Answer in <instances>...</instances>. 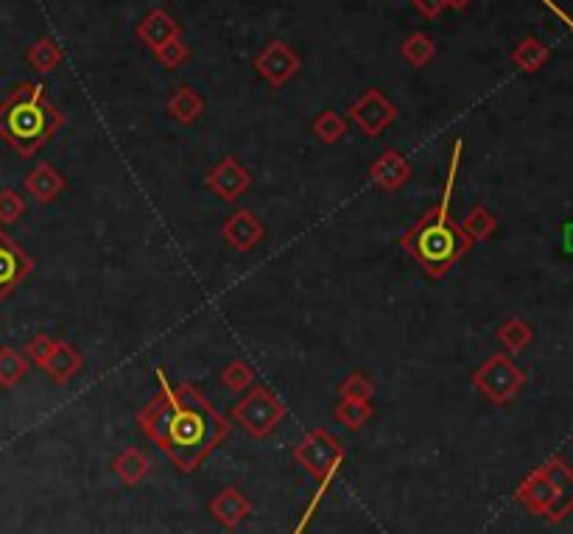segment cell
Here are the masks:
<instances>
[{
    "instance_id": "cell-1",
    "label": "cell",
    "mask_w": 573,
    "mask_h": 534,
    "mask_svg": "<svg viewBox=\"0 0 573 534\" xmlns=\"http://www.w3.org/2000/svg\"><path fill=\"white\" fill-rule=\"evenodd\" d=\"M160 395L137 414L143 434L182 470L193 473L230 434V423L191 386H171L163 370Z\"/></svg>"
},
{
    "instance_id": "cell-2",
    "label": "cell",
    "mask_w": 573,
    "mask_h": 534,
    "mask_svg": "<svg viewBox=\"0 0 573 534\" xmlns=\"http://www.w3.org/2000/svg\"><path fill=\"white\" fill-rule=\"evenodd\" d=\"M459 157H462V140H456V149H453L451 174H448V182H445L442 202L431 213H425L423 219L403 235V249L423 266L428 277H442L473 244L470 235L464 233V227H459L451 219V193L456 168H459Z\"/></svg>"
},
{
    "instance_id": "cell-3",
    "label": "cell",
    "mask_w": 573,
    "mask_h": 534,
    "mask_svg": "<svg viewBox=\"0 0 573 534\" xmlns=\"http://www.w3.org/2000/svg\"><path fill=\"white\" fill-rule=\"evenodd\" d=\"M62 124L65 115L51 104L40 82H23L0 104V137L20 157L40 151Z\"/></svg>"
},
{
    "instance_id": "cell-4",
    "label": "cell",
    "mask_w": 573,
    "mask_h": 534,
    "mask_svg": "<svg viewBox=\"0 0 573 534\" xmlns=\"http://www.w3.org/2000/svg\"><path fill=\"white\" fill-rule=\"evenodd\" d=\"M294 456H297V462L319 481V487H328L330 479L336 476V470H339L344 459L339 439L330 437L328 431H322V428H316V431H311L308 437L302 439L300 448L294 451Z\"/></svg>"
},
{
    "instance_id": "cell-5",
    "label": "cell",
    "mask_w": 573,
    "mask_h": 534,
    "mask_svg": "<svg viewBox=\"0 0 573 534\" xmlns=\"http://www.w3.org/2000/svg\"><path fill=\"white\" fill-rule=\"evenodd\" d=\"M283 417H286V409H283L272 392L263 389V386H255V389H252V392L232 409V420L244 425L252 437H266V434H272L274 425L280 423Z\"/></svg>"
},
{
    "instance_id": "cell-6",
    "label": "cell",
    "mask_w": 573,
    "mask_h": 534,
    "mask_svg": "<svg viewBox=\"0 0 573 534\" xmlns=\"http://www.w3.org/2000/svg\"><path fill=\"white\" fill-rule=\"evenodd\" d=\"M476 386L484 398H490L492 403H509L520 392V386L526 381V375L515 367V361L506 356H492L481 370L476 372Z\"/></svg>"
},
{
    "instance_id": "cell-7",
    "label": "cell",
    "mask_w": 573,
    "mask_h": 534,
    "mask_svg": "<svg viewBox=\"0 0 573 534\" xmlns=\"http://www.w3.org/2000/svg\"><path fill=\"white\" fill-rule=\"evenodd\" d=\"M31 269H34V261L17 241L3 233V224H0V300L12 297L14 288L26 280Z\"/></svg>"
},
{
    "instance_id": "cell-8",
    "label": "cell",
    "mask_w": 573,
    "mask_h": 534,
    "mask_svg": "<svg viewBox=\"0 0 573 534\" xmlns=\"http://www.w3.org/2000/svg\"><path fill=\"white\" fill-rule=\"evenodd\" d=\"M255 68L272 87H283L300 70V56L294 54L286 42L274 40L260 51L258 59H255Z\"/></svg>"
},
{
    "instance_id": "cell-9",
    "label": "cell",
    "mask_w": 573,
    "mask_h": 534,
    "mask_svg": "<svg viewBox=\"0 0 573 534\" xmlns=\"http://www.w3.org/2000/svg\"><path fill=\"white\" fill-rule=\"evenodd\" d=\"M395 115H397L395 107L386 101V96H383L381 90H367V93L350 107V118H353L355 124L361 126L369 137L378 135L383 126L389 124Z\"/></svg>"
},
{
    "instance_id": "cell-10",
    "label": "cell",
    "mask_w": 573,
    "mask_h": 534,
    "mask_svg": "<svg viewBox=\"0 0 573 534\" xmlns=\"http://www.w3.org/2000/svg\"><path fill=\"white\" fill-rule=\"evenodd\" d=\"M518 504L529 509L532 515H546L548 507H551V501H554V484L546 476V470L540 467V470H534L532 476H526L523 484L518 487Z\"/></svg>"
},
{
    "instance_id": "cell-11",
    "label": "cell",
    "mask_w": 573,
    "mask_h": 534,
    "mask_svg": "<svg viewBox=\"0 0 573 534\" xmlns=\"http://www.w3.org/2000/svg\"><path fill=\"white\" fill-rule=\"evenodd\" d=\"M137 37L143 45H149L151 51H160L168 42L179 40V23L163 9H154L143 17V23L137 26Z\"/></svg>"
},
{
    "instance_id": "cell-12",
    "label": "cell",
    "mask_w": 573,
    "mask_h": 534,
    "mask_svg": "<svg viewBox=\"0 0 573 534\" xmlns=\"http://www.w3.org/2000/svg\"><path fill=\"white\" fill-rule=\"evenodd\" d=\"M210 512H213V518H216L224 529H238V526L246 521V515L252 512V504H249V498H246L241 490L227 487V490H221V493L213 498Z\"/></svg>"
},
{
    "instance_id": "cell-13",
    "label": "cell",
    "mask_w": 573,
    "mask_h": 534,
    "mask_svg": "<svg viewBox=\"0 0 573 534\" xmlns=\"http://www.w3.org/2000/svg\"><path fill=\"white\" fill-rule=\"evenodd\" d=\"M210 188L219 193V196H224L227 202H232V199H238L249 188V174L235 160H224L210 174Z\"/></svg>"
},
{
    "instance_id": "cell-14",
    "label": "cell",
    "mask_w": 573,
    "mask_h": 534,
    "mask_svg": "<svg viewBox=\"0 0 573 534\" xmlns=\"http://www.w3.org/2000/svg\"><path fill=\"white\" fill-rule=\"evenodd\" d=\"M224 238L230 241L235 249H252L263 238V224H260L249 210L235 213L227 224H224Z\"/></svg>"
},
{
    "instance_id": "cell-15",
    "label": "cell",
    "mask_w": 573,
    "mask_h": 534,
    "mask_svg": "<svg viewBox=\"0 0 573 534\" xmlns=\"http://www.w3.org/2000/svg\"><path fill=\"white\" fill-rule=\"evenodd\" d=\"M372 179L386 191H395L409 179V163L395 151H386L381 160L372 165Z\"/></svg>"
},
{
    "instance_id": "cell-16",
    "label": "cell",
    "mask_w": 573,
    "mask_h": 534,
    "mask_svg": "<svg viewBox=\"0 0 573 534\" xmlns=\"http://www.w3.org/2000/svg\"><path fill=\"white\" fill-rule=\"evenodd\" d=\"M112 470H115V476L123 481V484H140V481L146 479V473L151 470L149 459H146V453H140L137 448H129V451H123L115 456V462H112Z\"/></svg>"
},
{
    "instance_id": "cell-17",
    "label": "cell",
    "mask_w": 573,
    "mask_h": 534,
    "mask_svg": "<svg viewBox=\"0 0 573 534\" xmlns=\"http://www.w3.org/2000/svg\"><path fill=\"white\" fill-rule=\"evenodd\" d=\"M26 188L34 199L51 202L56 193L65 188V182H62V177L56 174L51 165H40V168H34V171L26 177Z\"/></svg>"
},
{
    "instance_id": "cell-18",
    "label": "cell",
    "mask_w": 573,
    "mask_h": 534,
    "mask_svg": "<svg viewBox=\"0 0 573 534\" xmlns=\"http://www.w3.org/2000/svg\"><path fill=\"white\" fill-rule=\"evenodd\" d=\"M79 364H82V358H79V353L70 344L56 342L54 353L45 361V370L51 372V378H54L56 384H65L70 375L79 370Z\"/></svg>"
},
{
    "instance_id": "cell-19",
    "label": "cell",
    "mask_w": 573,
    "mask_h": 534,
    "mask_svg": "<svg viewBox=\"0 0 573 534\" xmlns=\"http://www.w3.org/2000/svg\"><path fill=\"white\" fill-rule=\"evenodd\" d=\"M548 45L537 40V37H526V40H520L515 45V51H512V62L518 65L520 70H526V73H534V70H540L548 62Z\"/></svg>"
},
{
    "instance_id": "cell-20",
    "label": "cell",
    "mask_w": 573,
    "mask_h": 534,
    "mask_svg": "<svg viewBox=\"0 0 573 534\" xmlns=\"http://www.w3.org/2000/svg\"><path fill=\"white\" fill-rule=\"evenodd\" d=\"M202 110H205V101H202V96H199L196 90H191V87H179L177 93L171 96V101H168V112H171L177 121H182V124L196 121V118L202 115Z\"/></svg>"
},
{
    "instance_id": "cell-21",
    "label": "cell",
    "mask_w": 573,
    "mask_h": 534,
    "mask_svg": "<svg viewBox=\"0 0 573 534\" xmlns=\"http://www.w3.org/2000/svg\"><path fill=\"white\" fill-rule=\"evenodd\" d=\"M26 59H28V65H31L34 70H40V73H51L54 68H59V62H62V51H59V45H56L51 37H40L34 45H28Z\"/></svg>"
},
{
    "instance_id": "cell-22",
    "label": "cell",
    "mask_w": 573,
    "mask_h": 534,
    "mask_svg": "<svg viewBox=\"0 0 573 534\" xmlns=\"http://www.w3.org/2000/svg\"><path fill=\"white\" fill-rule=\"evenodd\" d=\"M400 54H403V59H406L409 65H414V68H425V65L434 59V54H437V45H434V40H431L428 34L417 31V34H411L409 40L403 42Z\"/></svg>"
},
{
    "instance_id": "cell-23",
    "label": "cell",
    "mask_w": 573,
    "mask_h": 534,
    "mask_svg": "<svg viewBox=\"0 0 573 534\" xmlns=\"http://www.w3.org/2000/svg\"><path fill=\"white\" fill-rule=\"evenodd\" d=\"M28 372V358H23L12 347H3L0 350V386L3 389H12L17 386Z\"/></svg>"
},
{
    "instance_id": "cell-24",
    "label": "cell",
    "mask_w": 573,
    "mask_h": 534,
    "mask_svg": "<svg viewBox=\"0 0 573 534\" xmlns=\"http://www.w3.org/2000/svg\"><path fill=\"white\" fill-rule=\"evenodd\" d=\"M532 336V328L523 319H509L504 328H501V333H498V339H501V344H504L509 353H520L526 344L532 342Z\"/></svg>"
},
{
    "instance_id": "cell-25",
    "label": "cell",
    "mask_w": 573,
    "mask_h": 534,
    "mask_svg": "<svg viewBox=\"0 0 573 534\" xmlns=\"http://www.w3.org/2000/svg\"><path fill=\"white\" fill-rule=\"evenodd\" d=\"M573 512V479L565 481L562 487H554V501H551V507L543 515L548 523H560L565 521L568 515Z\"/></svg>"
},
{
    "instance_id": "cell-26",
    "label": "cell",
    "mask_w": 573,
    "mask_h": 534,
    "mask_svg": "<svg viewBox=\"0 0 573 534\" xmlns=\"http://www.w3.org/2000/svg\"><path fill=\"white\" fill-rule=\"evenodd\" d=\"M369 417H372V406L361 403V400H344L342 406L336 409V420L347 425V428H353V431H358Z\"/></svg>"
},
{
    "instance_id": "cell-27",
    "label": "cell",
    "mask_w": 573,
    "mask_h": 534,
    "mask_svg": "<svg viewBox=\"0 0 573 534\" xmlns=\"http://www.w3.org/2000/svg\"><path fill=\"white\" fill-rule=\"evenodd\" d=\"M314 132L322 137L325 143H336V140L347 132V124H344L336 112L328 110V112H322V115L314 121Z\"/></svg>"
},
{
    "instance_id": "cell-28",
    "label": "cell",
    "mask_w": 573,
    "mask_h": 534,
    "mask_svg": "<svg viewBox=\"0 0 573 534\" xmlns=\"http://www.w3.org/2000/svg\"><path fill=\"white\" fill-rule=\"evenodd\" d=\"M492 230H495V219L484 207H476L470 219L464 221V233L470 235V241H484L487 235H492Z\"/></svg>"
},
{
    "instance_id": "cell-29",
    "label": "cell",
    "mask_w": 573,
    "mask_h": 534,
    "mask_svg": "<svg viewBox=\"0 0 573 534\" xmlns=\"http://www.w3.org/2000/svg\"><path fill=\"white\" fill-rule=\"evenodd\" d=\"M26 213V202L14 191H0V224H14Z\"/></svg>"
},
{
    "instance_id": "cell-30",
    "label": "cell",
    "mask_w": 573,
    "mask_h": 534,
    "mask_svg": "<svg viewBox=\"0 0 573 534\" xmlns=\"http://www.w3.org/2000/svg\"><path fill=\"white\" fill-rule=\"evenodd\" d=\"M154 54H157V59L163 62L165 68L174 70V68H179V65H185V62H188L191 51H188V45H185L182 40H174V42H168V45H163L160 51H154Z\"/></svg>"
},
{
    "instance_id": "cell-31",
    "label": "cell",
    "mask_w": 573,
    "mask_h": 534,
    "mask_svg": "<svg viewBox=\"0 0 573 534\" xmlns=\"http://www.w3.org/2000/svg\"><path fill=\"white\" fill-rule=\"evenodd\" d=\"M342 395L344 400H361V403H367L369 395H372V386L364 375H350L342 386Z\"/></svg>"
},
{
    "instance_id": "cell-32",
    "label": "cell",
    "mask_w": 573,
    "mask_h": 534,
    "mask_svg": "<svg viewBox=\"0 0 573 534\" xmlns=\"http://www.w3.org/2000/svg\"><path fill=\"white\" fill-rule=\"evenodd\" d=\"M54 339H48V336H34L31 339V344L26 347V356L34 361V364H40V367H45V361L51 358V353H54Z\"/></svg>"
},
{
    "instance_id": "cell-33",
    "label": "cell",
    "mask_w": 573,
    "mask_h": 534,
    "mask_svg": "<svg viewBox=\"0 0 573 534\" xmlns=\"http://www.w3.org/2000/svg\"><path fill=\"white\" fill-rule=\"evenodd\" d=\"M224 381H227V386H230L232 392H241V389H246V386L252 384V372L246 370L241 361H232L230 367L224 370Z\"/></svg>"
},
{
    "instance_id": "cell-34",
    "label": "cell",
    "mask_w": 573,
    "mask_h": 534,
    "mask_svg": "<svg viewBox=\"0 0 573 534\" xmlns=\"http://www.w3.org/2000/svg\"><path fill=\"white\" fill-rule=\"evenodd\" d=\"M414 9L425 17H439L445 9V0H414Z\"/></svg>"
},
{
    "instance_id": "cell-35",
    "label": "cell",
    "mask_w": 573,
    "mask_h": 534,
    "mask_svg": "<svg viewBox=\"0 0 573 534\" xmlns=\"http://www.w3.org/2000/svg\"><path fill=\"white\" fill-rule=\"evenodd\" d=\"M470 3H473V0H445V6H451V9H456V12H464Z\"/></svg>"
}]
</instances>
